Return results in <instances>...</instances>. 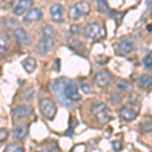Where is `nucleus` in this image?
<instances>
[{"instance_id": "1", "label": "nucleus", "mask_w": 152, "mask_h": 152, "mask_svg": "<svg viewBox=\"0 0 152 152\" xmlns=\"http://www.w3.org/2000/svg\"><path fill=\"white\" fill-rule=\"evenodd\" d=\"M51 89L64 107L74 108L75 103L81 100V95L74 81L67 77H60L51 83Z\"/></svg>"}, {"instance_id": "2", "label": "nucleus", "mask_w": 152, "mask_h": 152, "mask_svg": "<svg viewBox=\"0 0 152 152\" xmlns=\"http://www.w3.org/2000/svg\"><path fill=\"white\" fill-rule=\"evenodd\" d=\"M41 33H42V37H41V39L38 41V43L36 46V52L37 53H41V55H45L55 45L56 32L51 26L45 24L43 27H42Z\"/></svg>"}, {"instance_id": "3", "label": "nucleus", "mask_w": 152, "mask_h": 152, "mask_svg": "<svg viewBox=\"0 0 152 152\" xmlns=\"http://www.w3.org/2000/svg\"><path fill=\"white\" fill-rule=\"evenodd\" d=\"M84 36L90 41H98L105 36V28L96 22L89 23L84 29Z\"/></svg>"}, {"instance_id": "4", "label": "nucleus", "mask_w": 152, "mask_h": 152, "mask_svg": "<svg viewBox=\"0 0 152 152\" xmlns=\"http://www.w3.org/2000/svg\"><path fill=\"white\" fill-rule=\"evenodd\" d=\"M90 12H91V5L89 1H79L69 8L70 18L72 19H80L83 17H86L89 15Z\"/></svg>"}, {"instance_id": "5", "label": "nucleus", "mask_w": 152, "mask_h": 152, "mask_svg": "<svg viewBox=\"0 0 152 152\" xmlns=\"http://www.w3.org/2000/svg\"><path fill=\"white\" fill-rule=\"evenodd\" d=\"M39 110L43 114V117H46L47 119L52 121L57 113V107L56 103L50 98H45L39 102Z\"/></svg>"}, {"instance_id": "6", "label": "nucleus", "mask_w": 152, "mask_h": 152, "mask_svg": "<svg viewBox=\"0 0 152 152\" xmlns=\"http://www.w3.org/2000/svg\"><path fill=\"white\" fill-rule=\"evenodd\" d=\"M112 79H113V75L110 74V71L102 70V71H99V72L95 75L94 83H95V85H96L98 88L105 89V88H108L109 85H110Z\"/></svg>"}, {"instance_id": "7", "label": "nucleus", "mask_w": 152, "mask_h": 152, "mask_svg": "<svg viewBox=\"0 0 152 152\" xmlns=\"http://www.w3.org/2000/svg\"><path fill=\"white\" fill-rule=\"evenodd\" d=\"M31 113H32V108L29 105H23V104L22 105H17L13 109V121L15 123L20 122L29 117Z\"/></svg>"}, {"instance_id": "8", "label": "nucleus", "mask_w": 152, "mask_h": 152, "mask_svg": "<svg viewBox=\"0 0 152 152\" xmlns=\"http://www.w3.org/2000/svg\"><path fill=\"white\" fill-rule=\"evenodd\" d=\"M13 37L17 41V43L23 46H29L31 45V36L24 28H17L13 32Z\"/></svg>"}, {"instance_id": "9", "label": "nucleus", "mask_w": 152, "mask_h": 152, "mask_svg": "<svg viewBox=\"0 0 152 152\" xmlns=\"http://www.w3.org/2000/svg\"><path fill=\"white\" fill-rule=\"evenodd\" d=\"M32 5L33 1H31V0H18V1L13 3V12L17 15H22V14L29 12Z\"/></svg>"}, {"instance_id": "10", "label": "nucleus", "mask_w": 152, "mask_h": 152, "mask_svg": "<svg viewBox=\"0 0 152 152\" xmlns=\"http://www.w3.org/2000/svg\"><path fill=\"white\" fill-rule=\"evenodd\" d=\"M51 19L55 23H62L64 22V8L61 4H53L50 9Z\"/></svg>"}, {"instance_id": "11", "label": "nucleus", "mask_w": 152, "mask_h": 152, "mask_svg": "<svg viewBox=\"0 0 152 152\" xmlns=\"http://www.w3.org/2000/svg\"><path fill=\"white\" fill-rule=\"evenodd\" d=\"M42 18H43V13H42L41 9L33 8L27 13V15H24L23 20H24V23H27V24H32V23H34V22L41 20Z\"/></svg>"}, {"instance_id": "12", "label": "nucleus", "mask_w": 152, "mask_h": 152, "mask_svg": "<svg viewBox=\"0 0 152 152\" xmlns=\"http://www.w3.org/2000/svg\"><path fill=\"white\" fill-rule=\"evenodd\" d=\"M10 38L5 32H0V56H5L10 50Z\"/></svg>"}, {"instance_id": "13", "label": "nucleus", "mask_w": 152, "mask_h": 152, "mask_svg": "<svg viewBox=\"0 0 152 152\" xmlns=\"http://www.w3.org/2000/svg\"><path fill=\"white\" fill-rule=\"evenodd\" d=\"M119 115L122 119H124L126 122H132L136 119L137 113H136V110H133L129 107H122L119 110Z\"/></svg>"}, {"instance_id": "14", "label": "nucleus", "mask_w": 152, "mask_h": 152, "mask_svg": "<svg viewBox=\"0 0 152 152\" xmlns=\"http://www.w3.org/2000/svg\"><path fill=\"white\" fill-rule=\"evenodd\" d=\"M134 50V43L131 39H122L119 43V52L122 55H129Z\"/></svg>"}, {"instance_id": "15", "label": "nucleus", "mask_w": 152, "mask_h": 152, "mask_svg": "<svg viewBox=\"0 0 152 152\" xmlns=\"http://www.w3.org/2000/svg\"><path fill=\"white\" fill-rule=\"evenodd\" d=\"M22 66H23V69L26 70V72L32 74V72H34V70L37 69V61L34 57H27L22 62Z\"/></svg>"}, {"instance_id": "16", "label": "nucleus", "mask_w": 152, "mask_h": 152, "mask_svg": "<svg viewBox=\"0 0 152 152\" xmlns=\"http://www.w3.org/2000/svg\"><path fill=\"white\" fill-rule=\"evenodd\" d=\"M70 48L74 52H76V53H80V55H84L85 52H86V48H85V45L83 43V42H80L77 39H71L70 41Z\"/></svg>"}, {"instance_id": "17", "label": "nucleus", "mask_w": 152, "mask_h": 152, "mask_svg": "<svg viewBox=\"0 0 152 152\" xmlns=\"http://www.w3.org/2000/svg\"><path fill=\"white\" fill-rule=\"evenodd\" d=\"M28 136V126H18L14 129V137L18 140H26V137Z\"/></svg>"}, {"instance_id": "18", "label": "nucleus", "mask_w": 152, "mask_h": 152, "mask_svg": "<svg viewBox=\"0 0 152 152\" xmlns=\"http://www.w3.org/2000/svg\"><path fill=\"white\" fill-rule=\"evenodd\" d=\"M137 83H138L140 88L147 89V88H150L152 85V77L150 75H141L138 77V80H137Z\"/></svg>"}, {"instance_id": "19", "label": "nucleus", "mask_w": 152, "mask_h": 152, "mask_svg": "<svg viewBox=\"0 0 152 152\" xmlns=\"http://www.w3.org/2000/svg\"><path fill=\"white\" fill-rule=\"evenodd\" d=\"M108 109L105 107V104L104 103H100V102H96V103H94L93 105H91V113L94 114V115H96V114L99 113H103V112H107Z\"/></svg>"}, {"instance_id": "20", "label": "nucleus", "mask_w": 152, "mask_h": 152, "mask_svg": "<svg viewBox=\"0 0 152 152\" xmlns=\"http://www.w3.org/2000/svg\"><path fill=\"white\" fill-rule=\"evenodd\" d=\"M80 88H81V90H83L85 94H91V93H93L91 84H90L88 80H85V79L80 80Z\"/></svg>"}, {"instance_id": "21", "label": "nucleus", "mask_w": 152, "mask_h": 152, "mask_svg": "<svg viewBox=\"0 0 152 152\" xmlns=\"http://www.w3.org/2000/svg\"><path fill=\"white\" fill-rule=\"evenodd\" d=\"M95 118H96V121L100 123V124H107V123L110 121V117H109V114H108V110L96 114V115H95Z\"/></svg>"}, {"instance_id": "22", "label": "nucleus", "mask_w": 152, "mask_h": 152, "mask_svg": "<svg viewBox=\"0 0 152 152\" xmlns=\"http://www.w3.org/2000/svg\"><path fill=\"white\" fill-rule=\"evenodd\" d=\"M4 152H24V150H23V147L20 145H18V143H10V145H8L5 147Z\"/></svg>"}, {"instance_id": "23", "label": "nucleus", "mask_w": 152, "mask_h": 152, "mask_svg": "<svg viewBox=\"0 0 152 152\" xmlns=\"http://www.w3.org/2000/svg\"><path fill=\"white\" fill-rule=\"evenodd\" d=\"M143 66L146 69H152V51L147 53V56H145L143 58Z\"/></svg>"}, {"instance_id": "24", "label": "nucleus", "mask_w": 152, "mask_h": 152, "mask_svg": "<svg viewBox=\"0 0 152 152\" xmlns=\"http://www.w3.org/2000/svg\"><path fill=\"white\" fill-rule=\"evenodd\" d=\"M141 129L142 132H145V133H150L152 132V122L151 121H147V122H143V123H141Z\"/></svg>"}, {"instance_id": "25", "label": "nucleus", "mask_w": 152, "mask_h": 152, "mask_svg": "<svg viewBox=\"0 0 152 152\" xmlns=\"http://www.w3.org/2000/svg\"><path fill=\"white\" fill-rule=\"evenodd\" d=\"M33 95H34V89L33 88H28L24 93H23V99L24 100H32Z\"/></svg>"}, {"instance_id": "26", "label": "nucleus", "mask_w": 152, "mask_h": 152, "mask_svg": "<svg viewBox=\"0 0 152 152\" xmlns=\"http://www.w3.org/2000/svg\"><path fill=\"white\" fill-rule=\"evenodd\" d=\"M96 4H98V10H99V12H102V13H105L108 9H109L107 1H102V0H98Z\"/></svg>"}, {"instance_id": "27", "label": "nucleus", "mask_w": 152, "mask_h": 152, "mask_svg": "<svg viewBox=\"0 0 152 152\" xmlns=\"http://www.w3.org/2000/svg\"><path fill=\"white\" fill-rule=\"evenodd\" d=\"M117 88H118V90H122V91H124V90H128V88H129V84H128L126 80H118Z\"/></svg>"}, {"instance_id": "28", "label": "nucleus", "mask_w": 152, "mask_h": 152, "mask_svg": "<svg viewBox=\"0 0 152 152\" xmlns=\"http://www.w3.org/2000/svg\"><path fill=\"white\" fill-rule=\"evenodd\" d=\"M85 151H86V148H85L84 145H77V146L74 147L71 152H85Z\"/></svg>"}, {"instance_id": "29", "label": "nucleus", "mask_w": 152, "mask_h": 152, "mask_svg": "<svg viewBox=\"0 0 152 152\" xmlns=\"http://www.w3.org/2000/svg\"><path fill=\"white\" fill-rule=\"evenodd\" d=\"M8 137V131L7 129H0V142L5 141Z\"/></svg>"}, {"instance_id": "30", "label": "nucleus", "mask_w": 152, "mask_h": 152, "mask_svg": "<svg viewBox=\"0 0 152 152\" xmlns=\"http://www.w3.org/2000/svg\"><path fill=\"white\" fill-rule=\"evenodd\" d=\"M70 32L72 33V34H77V33L80 32V27H79V26H76V24L71 26V27H70Z\"/></svg>"}, {"instance_id": "31", "label": "nucleus", "mask_w": 152, "mask_h": 152, "mask_svg": "<svg viewBox=\"0 0 152 152\" xmlns=\"http://www.w3.org/2000/svg\"><path fill=\"white\" fill-rule=\"evenodd\" d=\"M113 146H114V150H115V151H119L122 148V143H121V142H118V141L113 142Z\"/></svg>"}, {"instance_id": "32", "label": "nucleus", "mask_w": 152, "mask_h": 152, "mask_svg": "<svg viewBox=\"0 0 152 152\" xmlns=\"http://www.w3.org/2000/svg\"><path fill=\"white\" fill-rule=\"evenodd\" d=\"M37 152H51L48 148H43V150H39V151H37Z\"/></svg>"}]
</instances>
